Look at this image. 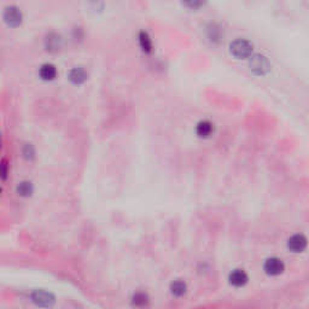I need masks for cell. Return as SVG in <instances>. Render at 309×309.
Here are the masks:
<instances>
[{
  "mask_svg": "<svg viewBox=\"0 0 309 309\" xmlns=\"http://www.w3.org/2000/svg\"><path fill=\"white\" fill-rule=\"evenodd\" d=\"M249 69L255 75L265 76L271 71V63L265 55H252L249 57Z\"/></svg>",
  "mask_w": 309,
  "mask_h": 309,
  "instance_id": "obj_1",
  "label": "cell"
},
{
  "mask_svg": "<svg viewBox=\"0 0 309 309\" xmlns=\"http://www.w3.org/2000/svg\"><path fill=\"white\" fill-rule=\"evenodd\" d=\"M253 46L250 41L245 39H237L229 45V51L232 56L237 59H248L253 55Z\"/></svg>",
  "mask_w": 309,
  "mask_h": 309,
  "instance_id": "obj_2",
  "label": "cell"
},
{
  "mask_svg": "<svg viewBox=\"0 0 309 309\" xmlns=\"http://www.w3.org/2000/svg\"><path fill=\"white\" fill-rule=\"evenodd\" d=\"M22 12L18 7L9 6L4 11V21L9 27L16 28L22 23Z\"/></svg>",
  "mask_w": 309,
  "mask_h": 309,
  "instance_id": "obj_3",
  "label": "cell"
},
{
  "mask_svg": "<svg viewBox=\"0 0 309 309\" xmlns=\"http://www.w3.org/2000/svg\"><path fill=\"white\" fill-rule=\"evenodd\" d=\"M31 301L40 307H51L55 303V296L44 290H35L31 294Z\"/></svg>",
  "mask_w": 309,
  "mask_h": 309,
  "instance_id": "obj_4",
  "label": "cell"
},
{
  "mask_svg": "<svg viewBox=\"0 0 309 309\" xmlns=\"http://www.w3.org/2000/svg\"><path fill=\"white\" fill-rule=\"evenodd\" d=\"M263 269H265V272L268 274V276L277 277V276H281L282 272L285 271V265L281 258L271 257L265 262Z\"/></svg>",
  "mask_w": 309,
  "mask_h": 309,
  "instance_id": "obj_5",
  "label": "cell"
},
{
  "mask_svg": "<svg viewBox=\"0 0 309 309\" xmlns=\"http://www.w3.org/2000/svg\"><path fill=\"white\" fill-rule=\"evenodd\" d=\"M287 248L292 253H303L307 248V238L303 234H294L287 240Z\"/></svg>",
  "mask_w": 309,
  "mask_h": 309,
  "instance_id": "obj_6",
  "label": "cell"
},
{
  "mask_svg": "<svg viewBox=\"0 0 309 309\" xmlns=\"http://www.w3.org/2000/svg\"><path fill=\"white\" fill-rule=\"evenodd\" d=\"M44 44L46 51L51 52V54H56V52L62 49V38H60L59 34L50 33L45 38Z\"/></svg>",
  "mask_w": 309,
  "mask_h": 309,
  "instance_id": "obj_7",
  "label": "cell"
},
{
  "mask_svg": "<svg viewBox=\"0 0 309 309\" xmlns=\"http://www.w3.org/2000/svg\"><path fill=\"white\" fill-rule=\"evenodd\" d=\"M249 281V277L243 269H234L229 273L228 281L232 286L234 287H243Z\"/></svg>",
  "mask_w": 309,
  "mask_h": 309,
  "instance_id": "obj_8",
  "label": "cell"
},
{
  "mask_svg": "<svg viewBox=\"0 0 309 309\" xmlns=\"http://www.w3.org/2000/svg\"><path fill=\"white\" fill-rule=\"evenodd\" d=\"M68 79L73 84H81L88 79V73L81 67H75L69 70L68 73Z\"/></svg>",
  "mask_w": 309,
  "mask_h": 309,
  "instance_id": "obj_9",
  "label": "cell"
},
{
  "mask_svg": "<svg viewBox=\"0 0 309 309\" xmlns=\"http://www.w3.org/2000/svg\"><path fill=\"white\" fill-rule=\"evenodd\" d=\"M214 133V125L208 120H203L197 123L196 134L199 138H209Z\"/></svg>",
  "mask_w": 309,
  "mask_h": 309,
  "instance_id": "obj_10",
  "label": "cell"
},
{
  "mask_svg": "<svg viewBox=\"0 0 309 309\" xmlns=\"http://www.w3.org/2000/svg\"><path fill=\"white\" fill-rule=\"evenodd\" d=\"M138 41H139V46L142 50V52L145 54L150 55L154 50V45H152V40L150 38L149 33L147 31H140L138 35Z\"/></svg>",
  "mask_w": 309,
  "mask_h": 309,
  "instance_id": "obj_11",
  "label": "cell"
},
{
  "mask_svg": "<svg viewBox=\"0 0 309 309\" xmlns=\"http://www.w3.org/2000/svg\"><path fill=\"white\" fill-rule=\"evenodd\" d=\"M39 75L44 81H52L56 79L57 76V69L54 64H44L41 65L40 70H39Z\"/></svg>",
  "mask_w": 309,
  "mask_h": 309,
  "instance_id": "obj_12",
  "label": "cell"
},
{
  "mask_svg": "<svg viewBox=\"0 0 309 309\" xmlns=\"http://www.w3.org/2000/svg\"><path fill=\"white\" fill-rule=\"evenodd\" d=\"M187 291V285L186 282L183 281H173L170 284V292L173 294L174 296H176V297H181V296H184L185 294H186Z\"/></svg>",
  "mask_w": 309,
  "mask_h": 309,
  "instance_id": "obj_13",
  "label": "cell"
},
{
  "mask_svg": "<svg viewBox=\"0 0 309 309\" xmlns=\"http://www.w3.org/2000/svg\"><path fill=\"white\" fill-rule=\"evenodd\" d=\"M208 38L210 39V41L213 42H219L223 38V30L215 23H211L208 27Z\"/></svg>",
  "mask_w": 309,
  "mask_h": 309,
  "instance_id": "obj_14",
  "label": "cell"
},
{
  "mask_svg": "<svg viewBox=\"0 0 309 309\" xmlns=\"http://www.w3.org/2000/svg\"><path fill=\"white\" fill-rule=\"evenodd\" d=\"M34 191L33 184L30 181H22V183L18 184L17 186V194L22 197H29L31 196Z\"/></svg>",
  "mask_w": 309,
  "mask_h": 309,
  "instance_id": "obj_15",
  "label": "cell"
},
{
  "mask_svg": "<svg viewBox=\"0 0 309 309\" xmlns=\"http://www.w3.org/2000/svg\"><path fill=\"white\" fill-rule=\"evenodd\" d=\"M185 7L190 10H199L205 6L207 0H181Z\"/></svg>",
  "mask_w": 309,
  "mask_h": 309,
  "instance_id": "obj_16",
  "label": "cell"
},
{
  "mask_svg": "<svg viewBox=\"0 0 309 309\" xmlns=\"http://www.w3.org/2000/svg\"><path fill=\"white\" fill-rule=\"evenodd\" d=\"M149 301H150L149 296H147L146 294H144V292H137V294L133 296V298H132L133 305L138 306V307L146 306L147 303H149Z\"/></svg>",
  "mask_w": 309,
  "mask_h": 309,
  "instance_id": "obj_17",
  "label": "cell"
},
{
  "mask_svg": "<svg viewBox=\"0 0 309 309\" xmlns=\"http://www.w3.org/2000/svg\"><path fill=\"white\" fill-rule=\"evenodd\" d=\"M22 154L26 160L31 161L35 157V149H34V146L31 144H26L22 149Z\"/></svg>",
  "mask_w": 309,
  "mask_h": 309,
  "instance_id": "obj_18",
  "label": "cell"
},
{
  "mask_svg": "<svg viewBox=\"0 0 309 309\" xmlns=\"http://www.w3.org/2000/svg\"><path fill=\"white\" fill-rule=\"evenodd\" d=\"M9 175V163L6 160L0 161V179L5 180Z\"/></svg>",
  "mask_w": 309,
  "mask_h": 309,
  "instance_id": "obj_19",
  "label": "cell"
},
{
  "mask_svg": "<svg viewBox=\"0 0 309 309\" xmlns=\"http://www.w3.org/2000/svg\"><path fill=\"white\" fill-rule=\"evenodd\" d=\"M2 147V138H1V133H0V149Z\"/></svg>",
  "mask_w": 309,
  "mask_h": 309,
  "instance_id": "obj_20",
  "label": "cell"
}]
</instances>
